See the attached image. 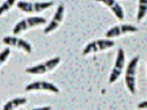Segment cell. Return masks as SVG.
I'll return each instance as SVG.
<instances>
[{
  "label": "cell",
  "mask_w": 147,
  "mask_h": 110,
  "mask_svg": "<svg viewBox=\"0 0 147 110\" xmlns=\"http://www.w3.org/2000/svg\"><path fill=\"white\" fill-rule=\"evenodd\" d=\"M139 60V56H136L131 59L127 67L125 75V80L126 86L129 92L132 94H134L136 92L135 76Z\"/></svg>",
  "instance_id": "cell-1"
},
{
  "label": "cell",
  "mask_w": 147,
  "mask_h": 110,
  "mask_svg": "<svg viewBox=\"0 0 147 110\" xmlns=\"http://www.w3.org/2000/svg\"><path fill=\"white\" fill-rule=\"evenodd\" d=\"M46 23V19L41 17H31L23 19L16 25L13 30V33L14 35H17L22 31Z\"/></svg>",
  "instance_id": "cell-2"
},
{
  "label": "cell",
  "mask_w": 147,
  "mask_h": 110,
  "mask_svg": "<svg viewBox=\"0 0 147 110\" xmlns=\"http://www.w3.org/2000/svg\"><path fill=\"white\" fill-rule=\"evenodd\" d=\"M59 57H55L53 58L46 61L36 66L27 68L25 70L26 73L31 74H42L52 71L60 62Z\"/></svg>",
  "instance_id": "cell-3"
},
{
  "label": "cell",
  "mask_w": 147,
  "mask_h": 110,
  "mask_svg": "<svg viewBox=\"0 0 147 110\" xmlns=\"http://www.w3.org/2000/svg\"><path fill=\"white\" fill-rule=\"evenodd\" d=\"M115 45L114 41L110 39H98L88 43L83 51V55L96 53L113 47Z\"/></svg>",
  "instance_id": "cell-4"
},
{
  "label": "cell",
  "mask_w": 147,
  "mask_h": 110,
  "mask_svg": "<svg viewBox=\"0 0 147 110\" xmlns=\"http://www.w3.org/2000/svg\"><path fill=\"white\" fill-rule=\"evenodd\" d=\"M125 53L122 48H119L118 51L114 66L109 77V83H114L122 73L125 64Z\"/></svg>",
  "instance_id": "cell-5"
},
{
  "label": "cell",
  "mask_w": 147,
  "mask_h": 110,
  "mask_svg": "<svg viewBox=\"0 0 147 110\" xmlns=\"http://www.w3.org/2000/svg\"><path fill=\"white\" fill-rule=\"evenodd\" d=\"M52 2H28L19 1L17 7L20 10L26 13H38L53 6Z\"/></svg>",
  "instance_id": "cell-6"
},
{
  "label": "cell",
  "mask_w": 147,
  "mask_h": 110,
  "mask_svg": "<svg viewBox=\"0 0 147 110\" xmlns=\"http://www.w3.org/2000/svg\"><path fill=\"white\" fill-rule=\"evenodd\" d=\"M138 31V27L129 24H123L111 28L105 33V36L108 39H111L121 36L127 33H135Z\"/></svg>",
  "instance_id": "cell-7"
},
{
  "label": "cell",
  "mask_w": 147,
  "mask_h": 110,
  "mask_svg": "<svg viewBox=\"0 0 147 110\" xmlns=\"http://www.w3.org/2000/svg\"><path fill=\"white\" fill-rule=\"evenodd\" d=\"M2 42L6 45L16 47L24 50L26 52L30 53L32 51L31 45L27 41L17 37H6L2 39Z\"/></svg>",
  "instance_id": "cell-8"
},
{
  "label": "cell",
  "mask_w": 147,
  "mask_h": 110,
  "mask_svg": "<svg viewBox=\"0 0 147 110\" xmlns=\"http://www.w3.org/2000/svg\"><path fill=\"white\" fill-rule=\"evenodd\" d=\"M44 90L55 93H59V90L57 87L51 82L47 81H36L32 82L25 88L26 92H30L32 90Z\"/></svg>",
  "instance_id": "cell-9"
},
{
  "label": "cell",
  "mask_w": 147,
  "mask_h": 110,
  "mask_svg": "<svg viewBox=\"0 0 147 110\" xmlns=\"http://www.w3.org/2000/svg\"><path fill=\"white\" fill-rule=\"evenodd\" d=\"M64 12H65V7L63 4H61L58 6L56 12L54 15V17L52 19L51 22L48 25L45 30H44V32L45 34H48L51 33V31H53L55 30V29L58 27L59 23L62 21V19L63 18L64 16Z\"/></svg>",
  "instance_id": "cell-10"
},
{
  "label": "cell",
  "mask_w": 147,
  "mask_h": 110,
  "mask_svg": "<svg viewBox=\"0 0 147 110\" xmlns=\"http://www.w3.org/2000/svg\"><path fill=\"white\" fill-rule=\"evenodd\" d=\"M100 1H102L105 5L110 8L115 16L119 21L123 22L124 20L125 13L123 9L117 2L113 0H102Z\"/></svg>",
  "instance_id": "cell-11"
},
{
  "label": "cell",
  "mask_w": 147,
  "mask_h": 110,
  "mask_svg": "<svg viewBox=\"0 0 147 110\" xmlns=\"http://www.w3.org/2000/svg\"><path fill=\"white\" fill-rule=\"evenodd\" d=\"M27 103V99L24 97H18L7 102L3 107L2 110H14Z\"/></svg>",
  "instance_id": "cell-12"
},
{
  "label": "cell",
  "mask_w": 147,
  "mask_h": 110,
  "mask_svg": "<svg viewBox=\"0 0 147 110\" xmlns=\"http://www.w3.org/2000/svg\"><path fill=\"white\" fill-rule=\"evenodd\" d=\"M147 13V0H140L139 1L138 11L136 16L137 21L139 22L144 18Z\"/></svg>",
  "instance_id": "cell-13"
},
{
  "label": "cell",
  "mask_w": 147,
  "mask_h": 110,
  "mask_svg": "<svg viewBox=\"0 0 147 110\" xmlns=\"http://www.w3.org/2000/svg\"><path fill=\"white\" fill-rule=\"evenodd\" d=\"M14 0H9L5 2L1 6L0 8V14L2 15L3 13L9 10L14 4L15 3Z\"/></svg>",
  "instance_id": "cell-14"
},
{
  "label": "cell",
  "mask_w": 147,
  "mask_h": 110,
  "mask_svg": "<svg viewBox=\"0 0 147 110\" xmlns=\"http://www.w3.org/2000/svg\"><path fill=\"white\" fill-rule=\"evenodd\" d=\"M10 53V50L9 48H6L1 54V64H2V62H3L6 58L8 57Z\"/></svg>",
  "instance_id": "cell-15"
},
{
  "label": "cell",
  "mask_w": 147,
  "mask_h": 110,
  "mask_svg": "<svg viewBox=\"0 0 147 110\" xmlns=\"http://www.w3.org/2000/svg\"><path fill=\"white\" fill-rule=\"evenodd\" d=\"M137 107L140 110H147V100H144L139 103Z\"/></svg>",
  "instance_id": "cell-16"
},
{
  "label": "cell",
  "mask_w": 147,
  "mask_h": 110,
  "mask_svg": "<svg viewBox=\"0 0 147 110\" xmlns=\"http://www.w3.org/2000/svg\"><path fill=\"white\" fill-rule=\"evenodd\" d=\"M32 110H51V107L50 106H45L41 108H37V109H34Z\"/></svg>",
  "instance_id": "cell-17"
},
{
  "label": "cell",
  "mask_w": 147,
  "mask_h": 110,
  "mask_svg": "<svg viewBox=\"0 0 147 110\" xmlns=\"http://www.w3.org/2000/svg\"></svg>",
  "instance_id": "cell-18"
}]
</instances>
